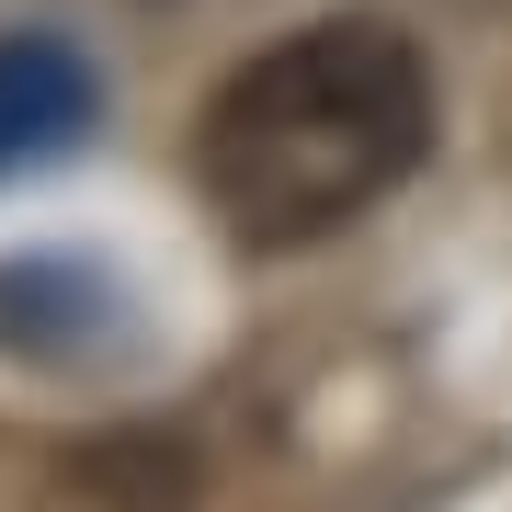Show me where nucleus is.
<instances>
[{
    "label": "nucleus",
    "mask_w": 512,
    "mask_h": 512,
    "mask_svg": "<svg viewBox=\"0 0 512 512\" xmlns=\"http://www.w3.org/2000/svg\"><path fill=\"white\" fill-rule=\"evenodd\" d=\"M421 148H433L421 46L376 12H330L217 80L194 126V183L251 251H296L353 228L387 183H410Z\"/></svg>",
    "instance_id": "obj_1"
},
{
    "label": "nucleus",
    "mask_w": 512,
    "mask_h": 512,
    "mask_svg": "<svg viewBox=\"0 0 512 512\" xmlns=\"http://www.w3.org/2000/svg\"><path fill=\"white\" fill-rule=\"evenodd\" d=\"M92 126V69H80L57 35L0 46V160H46Z\"/></svg>",
    "instance_id": "obj_2"
}]
</instances>
